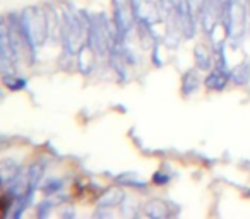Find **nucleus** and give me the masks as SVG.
I'll return each mask as SVG.
<instances>
[]
</instances>
